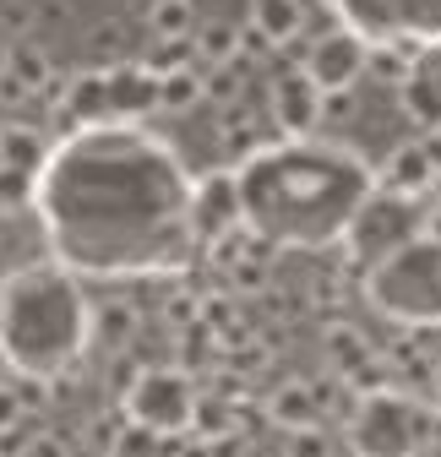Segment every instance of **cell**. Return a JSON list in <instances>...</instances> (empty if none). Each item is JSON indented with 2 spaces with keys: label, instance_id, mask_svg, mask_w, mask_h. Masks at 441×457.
Returning <instances> with one entry per match:
<instances>
[{
  "label": "cell",
  "instance_id": "6da1fadb",
  "mask_svg": "<svg viewBox=\"0 0 441 457\" xmlns=\"http://www.w3.org/2000/svg\"><path fill=\"white\" fill-rule=\"evenodd\" d=\"M93 337V305L54 267H22L0 283V360L28 381H61Z\"/></svg>",
  "mask_w": 441,
  "mask_h": 457
},
{
  "label": "cell",
  "instance_id": "7a4b0ae2",
  "mask_svg": "<svg viewBox=\"0 0 441 457\" xmlns=\"http://www.w3.org/2000/svg\"><path fill=\"white\" fill-rule=\"evenodd\" d=\"M370 300L398 316V321H420L436 327L441 321V245L430 235H414L409 245L387 251L381 262H370Z\"/></svg>",
  "mask_w": 441,
  "mask_h": 457
},
{
  "label": "cell",
  "instance_id": "3957f363",
  "mask_svg": "<svg viewBox=\"0 0 441 457\" xmlns=\"http://www.w3.org/2000/svg\"><path fill=\"white\" fill-rule=\"evenodd\" d=\"M436 436V414L420 397L398 386H376L365 392L354 414H349V446L354 457H420Z\"/></svg>",
  "mask_w": 441,
  "mask_h": 457
},
{
  "label": "cell",
  "instance_id": "277c9868",
  "mask_svg": "<svg viewBox=\"0 0 441 457\" xmlns=\"http://www.w3.org/2000/svg\"><path fill=\"white\" fill-rule=\"evenodd\" d=\"M121 409L137 430L147 436H163V441H175L196 425V409H202V397H196V381L175 365H147L131 376L126 397H121Z\"/></svg>",
  "mask_w": 441,
  "mask_h": 457
},
{
  "label": "cell",
  "instance_id": "5b68a950",
  "mask_svg": "<svg viewBox=\"0 0 441 457\" xmlns=\"http://www.w3.org/2000/svg\"><path fill=\"white\" fill-rule=\"evenodd\" d=\"M425 202H409V196H387V191H370L365 196V207L354 212V223H349V256L360 262V267H370V262H381L387 251H398V245H409L414 235H425Z\"/></svg>",
  "mask_w": 441,
  "mask_h": 457
},
{
  "label": "cell",
  "instance_id": "8992f818",
  "mask_svg": "<svg viewBox=\"0 0 441 457\" xmlns=\"http://www.w3.org/2000/svg\"><path fill=\"white\" fill-rule=\"evenodd\" d=\"M191 228H196L202 245L245 228V202H240V175L235 169H212V175L191 180Z\"/></svg>",
  "mask_w": 441,
  "mask_h": 457
},
{
  "label": "cell",
  "instance_id": "52a82bcc",
  "mask_svg": "<svg viewBox=\"0 0 441 457\" xmlns=\"http://www.w3.org/2000/svg\"><path fill=\"white\" fill-rule=\"evenodd\" d=\"M365 38L354 28H333V33H321L311 38V49L300 54V71L321 87V93H349L360 77H365Z\"/></svg>",
  "mask_w": 441,
  "mask_h": 457
},
{
  "label": "cell",
  "instance_id": "ba28073f",
  "mask_svg": "<svg viewBox=\"0 0 441 457\" xmlns=\"http://www.w3.org/2000/svg\"><path fill=\"white\" fill-rule=\"evenodd\" d=\"M267 114H272V126H279V137H289V142H305L327 114H321V87L295 66V71H284L279 82H272V98H267Z\"/></svg>",
  "mask_w": 441,
  "mask_h": 457
},
{
  "label": "cell",
  "instance_id": "9c48e42d",
  "mask_svg": "<svg viewBox=\"0 0 441 457\" xmlns=\"http://www.w3.org/2000/svg\"><path fill=\"white\" fill-rule=\"evenodd\" d=\"M109 77V109L121 120H147L158 109V71H147V61H121V66H104Z\"/></svg>",
  "mask_w": 441,
  "mask_h": 457
},
{
  "label": "cell",
  "instance_id": "30bf717a",
  "mask_svg": "<svg viewBox=\"0 0 441 457\" xmlns=\"http://www.w3.org/2000/svg\"><path fill=\"white\" fill-rule=\"evenodd\" d=\"M430 180H436V163L420 142H398L387 153V163H381V175H376V191H387V196H409V202H425L430 196Z\"/></svg>",
  "mask_w": 441,
  "mask_h": 457
},
{
  "label": "cell",
  "instance_id": "8fae6325",
  "mask_svg": "<svg viewBox=\"0 0 441 457\" xmlns=\"http://www.w3.org/2000/svg\"><path fill=\"white\" fill-rule=\"evenodd\" d=\"M61 77L54 71V61L28 44V38H12V61H6V77H0V98L6 104H28V98H44V87Z\"/></svg>",
  "mask_w": 441,
  "mask_h": 457
},
{
  "label": "cell",
  "instance_id": "7c38bea8",
  "mask_svg": "<svg viewBox=\"0 0 441 457\" xmlns=\"http://www.w3.org/2000/svg\"><path fill=\"white\" fill-rule=\"evenodd\" d=\"M262 414L279 425L284 436H295V430H316V425H321V403H316L311 381H279V386L267 392Z\"/></svg>",
  "mask_w": 441,
  "mask_h": 457
},
{
  "label": "cell",
  "instance_id": "4fadbf2b",
  "mask_svg": "<svg viewBox=\"0 0 441 457\" xmlns=\"http://www.w3.org/2000/svg\"><path fill=\"white\" fill-rule=\"evenodd\" d=\"M272 49H289L305 33V0H251V17H245Z\"/></svg>",
  "mask_w": 441,
  "mask_h": 457
},
{
  "label": "cell",
  "instance_id": "5bb4252c",
  "mask_svg": "<svg viewBox=\"0 0 441 457\" xmlns=\"http://www.w3.org/2000/svg\"><path fill=\"white\" fill-rule=\"evenodd\" d=\"M77 126H104L109 114V77H104V66H87V71H77L71 82H66V104H61Z\"/></svg>",
  "mask_w": 441,
  "mask_h": 457
},
{
  "label": "cell",
  "instance_id": "9a60e30c",
  "mask_svg": "<svg viewBox=\"0 0 441 457\" xmlns=\"http://www.w3.org/2000/svg\"><path fill=\"white\" fill-rule=\"evenodd\" d=\"M44 163H49V142L33 126H0V169H17V175L38 180Z\"/></svg>",
  "mask_w": 441,
  "mask_h": 457
},
{
  "label": "cell",
  "instance_id": "2e32d148",
  "mask_svg": "<svg viewBox=\"0 0 441 457\" xmlns=\"http://www.w3.org/2000/svg\"><path fill=\"white\" fill-rule=\"evenodd\" d=\"M196 0H147V33L153 44H191L196 38Z\"/></svg>",
  "mask_w": 441,
  "mask_h": 457
},
{
  "label": "cell",
  "instance_id": "e0dca14e",
  "mask_svg": "<svg viewBox=\"0 0 441 457\" xmlns=\"http://www.w3.org/2000/svg\"><path fill=\"white\" fill-rule=\"evenodd\" d=\"M202 98H207V66H202V61H191V66H180V71H163V77H158V109L186 114V109H196Z\"/></svg>",
  "mask_w": 441,
  "mask_h": 457
},
{
  "label": "cell",
  "instance_id": "ac0fdd59",
  "mask_svg": "<svg viewBox=\"0 0 441 457\" xmlns=\"http://www.w3.org/2000/svg\"><path fill=\"white\" fill-rule=\"evenodd\" d=\"M398 104H404V114H409V126H420L425 137L441 131V82H430V77L414 71V77L398 87Z\"/></svg>",
  "mask_w": 441,
  "mask_h": 457
},
{
  "label": "cell",
  "instance_id": "d6986e66",
  "mask_svg": "<svg viewBox=\"0 0 441 457\" xmlns=\"http://www.w3.org/2000/svg\"><path fill=\"white\" fill-rule=\"evenodd\" d=\"M365 77L398 93V87L414 77V54H409V49H398V44H370V49H365Z\"/></svg>",
  "mask_w": 441,
  "mask_h": 457
},
{
  "label": "cell",
  "instance_id": "ffe728a7",
  "mask_svg": "<svg viewBox=\"0 0 441 457\" xmlns=\"http://www.w3.org/2000/svg\"><path fill=\"white\" fill-rule=\"evenodd\" d=\"M191 49H196V61H202V66L240 61V28H235V22H202L196 38H191Z\"/></svg>",
  "mask_w": 441,
  "mask_h": 457
},
{
  "label": "cell",
  "instance_id": "44dd1931",
  "mask_svg": "<svg viewBox=\"0 0 441 457\" xmlns=\"http://www.w3.org/2000/svg\"><path fill=\"white\" fill-rule=\"evenodd\" d=\"M137 337V311L109 300V305H93V343H109V349H126Z\"/></svg>",
  "mask_w": 441,
  "mask_h": 457
},
{
  "label": "cell",
  "instance_id": "7402d4cb",
  "mask_svg": "<svg viewBox=\"0 0 441 457\" xmlns=\"http://www.w3.org/2000/svg\"><path fill=\"white\" fill-rule=\"evenodd\" d=\"M28 403H33V386H22V381H0V446H6V441L22 430Z\"/></svg>",
  "mask_w": 441,
  "mask_h": 457
},
{
  "label": "cell",
  "instance_id": "603a6c76",
  "mask_svg": "<svg viewBox=\"0 0 441 457\" xmlns=\"http://www.w3.org/2000/svg\"><path fill=\"white\" fill-rule=\"evenodd\" d=\"M93 54H98V66L131 61V54H126V28H121V22H98V28H93Z\"/></svg>",
  "mask_w": 441,
  "mask_h": 457
},
{
  "label": "cell",
  "instance_id": "cb8c5ba5",
  "mask_svg": "<svg viewBox=\"0 0 441 457\" xmlns=\"http://www.w3.org/2000/svg\"><path fill=\"white\" fill-rule=\"evenodd\" d=\"M240 82H245V61L207 66V98H224V104H235V98H240Z\"/></svg>",
  "mask_w": 441,
  "mask_h": 457
},
{
  "label": "cell",
  "instance_id": "d4e9b609",
  "mask_svg": "<svg viewBox=\"0 0 441 457\" xmlns=\"http://www.w3.org/2000/svg\"><path fill=\"white\" fill-rule=\"evenodd\" d=\"M284 457H338V446H333V436L316 425V430H295L284 441Z\"/></svg>",
  "mask_w": 441,
  "mask_h": 457
},
{
  "label": "cell",
  "instance_id": "484cf974",
  "mask_svg": "<svg viewBox=\"0 0 441 457\" xmlns=\"http://www.w3.org/2000/svg\"><path fill=\"white\" fill-rule=\"evenodd\" d=\"M229 278H235V289H262V283H267V272H262V262H256V256L235 262V267H229Z\"/></svg>",
  "mask_w": 441,
  "mask_h": 457
},
{
  "label": "cell",
  "instance_id": "4316f807",
  "mask_svg": "<svg viewBox=\"0 0 441 457\" xmlns=\"http://www.w3.org/2000/svg\"><path fill=\"white\" fill-rule=\"evenodd\" d=\"M420 147L430 153V163H436V175H441V131H430V137H420Z\"/></svg>",
  "mask_w": 441,
  "mask_h": 457
},
{
  "label": "cell",
  "instance_id": "83f0119b",
  "mask_svg": "<svg viewBox=\"0 0 441 457\" xmlns=\"http://www.w3.org/2000/svg\"><path fill=\"white\" fill-rule=\"evenodd\" d=\"M425 235H430V240H436V245H441V212H436V207H430V212H425Z\"/></svg>",
  "mask_w": 441,
  "mask_h": 457
},
{
  "label": "cell",
  "instance_id": "f1b7e54d",
  "mask_svg": "<svg viewBox=\"0 0 441 457\" xmlns=\"http://www.w3.org/2000/svg\"><path fill=\"white\" fill-rule=\"evenodd\" d=\"M425 202H430V207H436V212H441V175H436V180H430V196H425Z\"/></svg>",
  "mask_w": 441,
  "mask_h": 457
},
{
  "label": "cell",
  "instance_id": "f546056e",
  "mask_svg": "<svg viewBox=\"0 0 441 457\" xmlns=\"http://www.w3.org/2000/svg\"><path fill=\"white\" fill-rule=\"evenodd\" d=\"M6 61H12V38H0V77H6Z\"/></svg>",
  "mask_w": 441,
  "mask_h": 457
},
{
  "label": "cell",
  "instance_id": "4dcf8cb0",
  "mask_svg": "<svg viewBox=\"0 0 441 457\" xmlns=\"http://www.w3.org/2000/svg\"><path fill=\"white\" fill-rule=\"evenodd\" d=\"M436 386H441V365H436Z\"/></svg>",
  "mask_w": 441,
  "mask_h": 457
},
{
  "label": "cell",
  "instance_id": "1f68e13d",
  "mask_svg": "<svg viewBox=\"0 0 441 457\" xmlns=\"http://www.w3.org/2000/svg\"><path fill=\"white\" fill-rule=\"evenodd\" d=\"M321 6H338V0H321Z\"/></svg>",
  "mask_w": 441,
  "mask_h": 457
},
{
  "label": "cell",
  "instance_id": "d6a6232c",
  "mask_svg": "<svg viewBox=\"0 0 441 457\" xmlns=\"http://www.w3.org/2000/svg\"><path fill=\"white\" fill-rule=\"evenodd\" d=\"M0 457H6V452H0Z\"/></svg>",
  "mask_w": 441,
  "mask_h": 457
}]
</instances>
